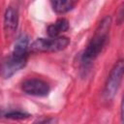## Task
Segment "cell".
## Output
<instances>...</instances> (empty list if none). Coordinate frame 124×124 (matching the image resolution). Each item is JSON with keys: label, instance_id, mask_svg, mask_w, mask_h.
Returning a JSON list of instances; mask_svg holds the SVG:
<instances>
[{"label": "cell", "instance_id": "8", "mask_svg": "<svg viewBox=\"0 0 124 124\" xmlns=\"http://www.w3.org/2000/svg\"><path fill=\"white\" fill-rule=\"evenodd\" d=\"M29 46V38L25 34H21L16 41L15 46L13 49V54L18 55V56H25L27 57V50Z\"/></svg>", "mask_w": 124, "mask_h": 124}, {"label": "cell", "instance_id": "5", "mask_svg": "<svg viewBox=\"0 0 124 124\" xmlns=\"http://www.w3.org/2000/svg\"><path fill=\"white\" fill-rule=\"evenodd\" d=\"M27 57L11 54L2 64V77L4 78H11L14 74L21 70L26 65Z\"/></svg>", "mask_w": 124, "mask_h": 124}, {"label": "cell", "instance_id": "13", "mask_svg": "<svg viewBox=\"0 0 124 124\" xmlns=\"http://www.w3.org/2000/svg\"><path fill=\"white\" fill-rule=\"evenodd\" d=\"M121 120H122V124H124V94L122 96V101H121Z\"/></svg>", "mask_w": 124, "mask_h": 124}, {"label": "cell", "instance_id": "10", "mask_svg": "<svg viewBox=\"0 0 124 124\" xmlns=\"http://www.w3.org/2000/svg\"><path fill=\"white\" fill-rule=\"evenodd\" d=\"M4 116L8 119H14V120H20V119H26L30 117L31 115L27 112L20 111V110H11L4 114Z\"/></svg>", "mask_w": 124, "mask_h": 124}, {"label": "cell", "instance_id": "1", "mask_svg": "<svg viewBox=\"0 0 124 124\" xmlns=\"http://www.w3.org/2000/svg\"><path fill=\"white\" fill-rule=\"evenodd\" d=\"M111 26V17L109 16H105L99 23L93 37L88 42L85 46L82 55L81 62L83 65H89L93 60H95L98 55L102 52L103 48L108 43L109 29Z\"/></svg>", "mask_w": 124, "mask_h": 124}, {"label": "cell", "instance_id": "9", "mask_svg": "<svg viewBox=\"0 0 124 124\" xmlns=\"http://www.w3.org/2000/svg\"><path fill=\"white\" fill-rule=\"evenodd\" d=\"M52 10L57 14H65L74 9L76 2L72 0H55L50 1Z\"/></svg>", "mask_w": 124, "mask_h": 124}, {"label": "cell", "instance_id": "4", "mask_svg": "<svg viewBox=\"0 0 124 124\" xmlns=\"http://www.w3.org/2000/svg\"><path fill=\"white\" fill-rule=\"evenodd\" d=\"M21 90L27 95L44 97L48 94L49 85L40 78H28L21 83Z\"/></svg>", "mask_w": 124, "mask_h": 124}, {"label": "cell", "instance_id": "2", "mask_svg": "<svg viewBox=\"0 0 124 124\" xmlns=\"http://www.w3.org/2000/svg\"><path fill=\"white\" fill-rule=\"evenodd\" d=\"M70 44V39L65 36L56 38H39L30 45L32 52H56L65 49Z\"/></svg>", "mask_w": 124, "mask_h": 124}, {"label": "cell", "instance_id": "6", "mask_svg": "<svg viewBox=\"0 0 124 124\" xmlns=\"http://www.w3.org/2000/svg\"><path fill=\"white\" fill-rule=\"evenodd\" d=\"M18 24V12L16 7L9 6L4 14V30L6 34H13Z\"/></svg>", "mask_w": 124, "mask_h": 124}, {"label": "cell", "instance_id": "7", "mask_svg": "<svg viewBox=\"0 0 124 124\" xmlns=\"http://www.w3.org/2000/svg\"><path fill=\"white\" fill-rule=\"evenodd\" d=\"M69 29V21L66 18H59L54 23L48 25L47 27V35L49 38H56L59 35Z\"/></svg>", "mask_w": 124, "mask_h": 124}, {"label": "cell", "instance_id": "3", "mask_svg": "<svg viewBox=\"0 0 124 124\" xmlns=\"http://www.w3.org/2000/svg\"><path fill=\"white\" fill-rule=\"evenodd\" d=\"M124 76V59H119L115 62L107 78L104 88V96L110 100L116 94Z\"/></svg>", "mask_w": 124, "mask_h": 124}, {"label": "cell", "instance_id": "11", "mask_svg": "<svg viewBox=\"0 0 124 124\" xmlns=\"http://www.w3.org/2000/svg\"><path fill=\"white\" fill-rule=\"evenodd\" d=\"M34 124H56V120L53 117H47V118L40 119L36 121Z\"/></svg>", "mask_w": 124, "mask_h": 124}, {"label": "cell", "instance_id": "12", "mask_svg": "<svg viewBox=\"0 0 124 124\" xmlns=\"http://www.w3.org/2000/svg\"><path fill=\"white\" fill-rule=\"evenodd\" d=\"M123 19H124V4L121 7V9H120V11L118 13V16H117V22H118V24L121 23Z\"/></svg>", "mask_w": 124, "mask_h": 124}]
</instances>
